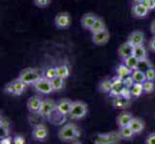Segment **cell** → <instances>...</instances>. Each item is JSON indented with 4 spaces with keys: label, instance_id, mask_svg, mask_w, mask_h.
Wrapping results in <instances>:
<instances>
[{
    "label": "cell",
    "instance_id": "obj_38",
    "mask_svg": "<svg viewBox=\"0 0 155 144\" xmlns=\"http://www.w3.org/2000/svg\"><path fill=\"white\" fill-rule=\"evenodd\" d=\"M148 48L150 51L155 53V36H153L150 39V40L148 41Z\"/></svg>",
    "mask_w": 155,
    "mask_h": 144
},
{
    "label": "cell",
    "instance_id": "obj_26",
    "mask_svg": "<svg viewBox=\"0 0 155 144\" xmlns=\"http://www.w3.org/2000/svg\"><path fill=\"white\" fill-rule=\"evenodd\" d=\"M98 88L102 93H110L112 88H113V82L111 80H107V79L103 80L102 82H100Z\"/></svg>",
    "mask_w": 155,
    "mask_h": 144
},
{
    "label": "cell",
    "instance_id": "obj_12",
    "mask_svg": "<svg viewBox=\"0 0 155 144\" xmlns=\"http://www.w3.org/2000/svg\"><path fill=\"white\" fill-rule=\"evenodd\" d=\"M97 15L94 14L93 13H87L85 14L82 18H81V25L84 29L89 30L92 28V26L94 25V23L95 22V20L97 19Z\"/></svg>",
    "mask_w": 155,
    "mask_h": 144
},
{
    "label": "cell",
    "instance_id": "obj_19",
    "mask_svg": "<svg viewBox=\"0 0 155 144\" xmlns=\"http://www.w3.org/2000/svg\"><path fill=\"white\" fill-rule=\"evenodd\" d=\"M116 73H117V76L120 77L121 79H125L127 77L131 76L132 74V70L130 68H128L124 63H122V65H120L119 66L117 67L116 69Z\"/></svg>",
    "mask_w": 155,
    "mask_h": 144
},
{
    "label": "cell",
    "instance_id": "obj_30",
    "mask_svg": "<svg viewBox=\"0 0 155 144\" xmlns=\"http://www.w3.org/2000/svg\"><path fill=\"white\" fill-rule=\"evenodd\" d=\"M151 67H152L151 62H149L147 59H146V60H143V61L139 62V66H138L137 69H139V70H142L143 72H146L147 69L151 68Z\"/></svg>",
    "mask_w": 155,
    "mask_h": 144
},
{
    "label": "cell",
    "instance_id": "obj_4",
    "mask_svg": "<svg viewBox=\"0 0 155 144\" xmlns=\"http://www.w3.org/2000/svg\"><path fill=\"white\" fill-rule=\"evenodd\" d=\"M25 88H26V85L18 78L15 80H13L12 82H10L9 84L6 85L5 91L15 96H19L24 92Z\"/></svg>",
    "mask_w": 155,
    "mask_h": 144
},
{
    "label": "cell",
    "instance_id": "obj_15",
    "mask_svg": "<svg viewBox=\"0 0 155 144\" xmlns=\"http://www.w3.org/2000/svg\"><path fill=\"white\" fill-rule=\"evenodd\" d=\"M133 51H134V46H133L130 42L126 41L120 46L119 50H117V53H119L120 58L126 59V58L133 55Z\"/></svg>",
    "mask_w": 155,
    "mask_h": 144
},
{
    "label": "cell",
    "instance_id": "obj_25",
    "mask_svg": "<svg viewBox=\"0 0 155 144\" xmlns=\"http://www.w3.org/2000/svg\"><path fill=\"white\" fill-rule=\"evenodd\" d=\"M57 70V77L62 79H67L69 76V67L67 65H61L56 66Z\"/></svg>",
    "mask_w": 155,
    "mask_h": 144
},
{
    "label": "cell",
    "instance_id": "obj_7",
    "mask_svg": "<svg viewBox=\"0 0 155 144\" xmlns=\"http://www.w3.org/2000/svg\"><path fill=\"white\" fill-rule=\"evenodd\" d=\"M54 22L56 27L59 29H66L71 26V14L68 12H61L59 13L54 19Z\"/></svg>",
    "mask_w": 155,
    "mask_h": 144
},
{
    "label": "cell",
    "instance_id": "obj_24",
    "mask_svg": "<svg viewBox=\"0 0 155 144\" xmlns=\"http://www.w3.org/2000/svg\"><path fill=\"white\" fill-rule=\"evenodd\" d=\"M131 77L133 78V80H134L135 83L143 84L147 81L146 73L143 72V71H142V70H139V69H135V70L132 71Z\"/></svg>",
    "mask_w": 155,
    "mask_h": 144
},
{
    "label": "cell",
    "instance_id": "obj_28",
    "mask_svg": "<svg viewBox=\"0 0 155 144\" xmlns=\"http://www.w3.org/2000/svg\"><path fill=\"white\" fill-rule=\"evenodd\" d=\"M44 77L47 80H51L54 79L57 77V70H56V67H53V66H49L47 67L45 70V73H44Z\"/></svg>",
    "mask_w": 155,
    "mask_h": 144
},
{
    "label": "cell",
    "instance_id": "obj_13",
    "mask_svg": "<svg viewBox=\"0 0 155 144\" xmlns=\"http://www.w3.org/2000/svg\"><path fill=\"white\" fill-rule=\"evenodd\" d=\"M72 101L69 99H62L57 103V111L63 115H67L69 114V111L71 110L72 106Z\"/></svg>",
    "mask_w": 155,
    "mask_h": 144
},
{
    "label": "cell",
    "instance_id": "obj_22",
    "mask_svg": "<svg viewBox=\"0 0 155 144\" xmlns=\"http://www.w3.org/2000/svg\"><path fill=\"white\" fill-rule=\"evenodd\" d=\"M105 29H106V25H105L104 20L100 18H97V19L95 20V22L92 26V28L90 29V32L92 34H95V33H98V32L103 31Z\"/></svg>",
    "mask_w": 155,
    "mask_h": 144
},
{
    "label": "cell",
    "instance_id": "obj_29",
    "mask_svg": "<svg viewBox=\"0 0 155 144\" xmlns=\"http://www.w3.org/2000/svg\"><path fill=\"white\" fill-rule=\"evenodd\" d=\"M51 86L53 90H61L64 87V79L56 77L51 80Z\"/></svg>",
    "mask_w": 155,
    "mask_h": 144
},
{
    "label": "cell",
    "instance_id": "obj_39",
    "mask_svg": "<svg viewBox=\"0 0 155 144\" xmlns=\"http://www.w3.org/2000/svg\"><path fill=\"white\" fill-rule=\"evenodd\" d=\"M12 137L11 136H6V137H4L2 138V140H1V144H12Z\"/></svg>",
    "mask_w": 155,
    "mask_h": 144
},
{
    "label": "cell",
    "instance_id": "obj_18",
    "mask_svg": "<svg viewBox=\"0 0 155 144\" xmlns=\"http://www.w3.org/2000/svg\"><path fill=\"white\" fill-rule=\"evenodd\" d=\"M133 55H134L139 61H143L147 59V52L146 47L142 45L134 46V51H133Z\"/></svg>",
    "mask_w": 155,
    "mask_h": 144
},
{
    "label": "cell",
    "instance_id": "obj_42",
    "mask_svg": "<svg viewBox=\"0 0 155 144\" xmlns=\"http://www.w3.org/2000/svg\"><path fill=\"white\" fill-rule=\"evenodd\" d=\"M73 144H83V143H81V142H79V141H76V142H74Z\"/></svg>",
    "mask_w": 155,
    "mask_h": 144
},
{
    "label": "cell",
    "instance_id": "obj_36",
    "mask_svg": "<svg viewBox=\"0 0 155 144\" xmlns=\"http://www.w3.org/2000/svg\"><path fill=\"white\" fill-rule=\"evenodd\" d=\"M14 144H25V139L23 136H15L14 140H13Z\"/></svg>",
    "mask_w": 155,
    "mask_h": 144
},
{
    "label": "cell",
    "instance_id": "obj_33",
    "mask_svg": "<svg viewBox=\"0 0 155 144\" xmlns=\"http://www.w3.org/2000/svg\"><path fill=\"white\" fill-rule=\"evenodd\" d=\"M145 73H146V78L147 81H154L155 80V69L153 67L147 69Z\"/></svg>",
    "mask_w": 155,
    "mask_h": 144
},
{
    "label": "cell",
    "instance_id": "obj_27",
    "mask_svg": "<svg viewBox=\"0 0 155 144\" xmlns=\"http://www.w3.org/2000/svg\"><path fill=\"white\" fill-rule=\"evenodd\" d=\"M131 90V94L133 97H140V96L145 92L143 91V84L140 83H135L134 85L132 86V88H130Z\"/></svg>",
    "mask_w": 155,
    "mask_h": 144
},
{
    "label": "cell",
    "instance_id": "obj_16",
    "mask_svg": "<svg viewBox=\"0 0 155 144\" xmlns=\"http://www.w3.org/2000/svg\"><path fill=\"white\" fill-rule=\"evenodd\" d=\"M132 119H133V115H132L131 113L124 111V113H121V114H120L119 115H117V125H119L120 128L126 127V126H129Z\"/></svg>",
    "mask_w": 155,
    "mask_h": 144
},
{
    "label": "cell",
    "instance_id": "obj_20",
    "mask_svg": "<svg viewBox=\"0 0 155 144\" xmlns=\"http://www.w3.org/2000/svg\"><path fill=\"white\" fill-rule=\"evenodd\" d=\"M113 105L116 109H119V110L126 109L127 107H129L130 105V99H126V98L121 97V96H119V97H116V99L114 100Z\"/></svg>",
    "mask_w": 155,
    "mask_h": 144
},
{
    "label": "cell",
    "instance_id": "obj_3",
    "mask_svg": "<svg viewBox=\"0 0 155 144\" xmlns=\"http://www.w3.org/2000/svg\"><path fill=\"white\" fill-rule=\"evenodd\" d=\"M88 113V106L86 103L82 102V101H75L72 103L71 110L69 111V117L71 119H81Z\"/></svg>",
    "mask_w": 155,
    "mask_h": 144
},
{
    "label": "cell",
    "instance_id": "obj_41",
    "mask_svg": "<svg viewBox=\"0 0 155 144\" xmlns=\"http://www.w3.org/2000/svg\"><path fill=\"white\" fill-rule=\"evenodd\" d=\"M133 2H134V4H138V3H143V0H133Z\"/></svg>",
    "mask_w": 155,
    "mask_h": 144
},
{
    "label": "cell",
    "instance_id": "obj_10",
    "mask_svg": "<svg viewBox=\"0 0 155 144\" xmlns=\"http://www.w3.org/2000/svg\"><path fill=\"white\" fill-rule=\"evenodd\" d=\"M127 41L130 42L133 46L142 45L143 43V41H145V34H143L142 31H139V30L133 31L129 35V37H128Z\"/></svg>",
    "mask_w": 155,
    "mask_h": 144
},
{
    "label": "cell",
    "instance_id": "obj_1",
    "mask_svg": "<svg viewBox=\"0 0 155 144\" xmlns=\"http://www.w3.org/2000/svg\"><path fill=\"white\" fill-rule=\"evenodd\" d=\"M80 136V131L77 126L73 123H68L64 125L58 132V137L62 141L75 140Z\"/></svg>",
    "mask_w": 155,
    "mask_h": 144
},
{
    "label": "cell",
    "instance_id": "obj_14",
    "mask_svg": "<svg viewBox=\"0 0 155 144\" xmlns=\"http://www.w3.org/2000/svg\"><path fill=\"white\" fill-rule=\"evenodd\" d=\"M148 9L143 5V3L134 4L132 6V14L137 18H143L147 15Z\"/></svg>",
    "mask_w": 155,
    "mask_h": 144
},
{
    "label": "cell",
    "instance_id": "obj_5",
    "mask_svg": "<svg viewBox=\"0 0 155 144\" xmlns=\"http://www.w3.org/2000/svg\"><path fill=\"white\" fill-rule=\"evenodd\" d=\"M57 103L52 99H45L42 100V103L41 106V109L39 111V114L42 117H49L52 114L56 111L57 110Z\"/></svg>",
    "mask_w": 155,
    "mask_h": 144
},
{
    "label": "cell",
    "instance_id": "obj_17",
    "mask_svg": "<svg viewBox=\"0 0 155 144\" xmlns=\"http://www.w3.org/2000/svg\"><path fill=\"white\" fill-rule=\"evenodd\" d=\"M130 128L134 131L135 134H140L145 129V122L142 120L141 118H138V117H133L132 121L129 124Z\"/></svg>",
    "mask_w": 155,
    "mask_h": 144
},
{
    "label": "cell",
    "instance_id": "obj_2",
    "mask_svg": "<svg viewBox=\"0 0 155 144\" xmlns=\"http://www.w3.org/2000/svg\"><path fill=\"white\" fill-rule=\"evenodd\" d=\"M18 78L25 85H33L37 81H39L41 77L38 69L33 67H27L19 73Z\"/></svg>",
    "mask_w": 155,
    "mask_h": 144
},
{
    "label": "cell",
    "instance_id": "obj_21",
    "mask_svg": "<svg viewBox=\"0 0 155 144\" xmlns=\"http://www.w3.org/2000/svg\"><path fill=\"white\" fill-rule=\"evenodd\" d=\"M120 135L122 139L129 140V139H132L136 134L134 133V131L130 128V126H126V127L120 128Z\"/></svg>",
    "mask_w": 155,
    "mask_h": 144
},
{
    "label": "cell",
    "instance_id": "obj_34",
    "mask_svg": "<svg viewBox=\"0 0 155 144\" xmlns=\"http://www.w3.org/2000/svg\"><path fill=\"white\" fill-rule=\"evenodd\" d=\"M143 3L148 9V11H152L155 9V0H143Z\"/></svg>",
    "mask_w": 155,
    "mask_h": 144
},
{
    "label": "cell",
    "instance_id": "obj_9",
    "mask_svg": "<svg viewBox=\"0 0 155 144\" xmlns=\"http://www.w3.org/2000/svg\"><path fill=\"white\" fill-rule=\"evenodd\" d=\"M110 40V32L107 30V28L103 31H100L98 33L93 34L92 40L94 44L95 45H104Z\"/></svg>",
    "mask_w": 155,
    "mask_h": 144
},
{
    "label": "cell",
    "instance_id": "obj_40",
    "mask_svg": "<svg viewBox=\"0 0 155 144\" xmlns=\"http://www.w3.org/2000/svg\"><path fill=\"white\" fill-rule=\"evenodd\" d=\"M150 31L153 34V36H155V20H153L152 23L150 24Z\"/></svg>",
    "mask_w": 155,
    "mask_h": 144
},
{
    "label": "cell",
    "instance_id": "obj_8",
    "mask_svg": "<svg viewBox=\"0 0 155 144\" xmlns=\"http://www.w3.org/2000/svg\"><path fill=\"white\" fill-rule=\"evenodd\" d=\"M48 135V131L47 128L44 124H39L37 125L32 132V137L36 141H45Z\"/></svg>",
    "mask_w": 155,
    "mask_h": 144
},
{
    "label": "cell",
    "instance_id": "obj_23",
    "mask_svg": "<svg viewBox=\"0 0 155 144\" xmlns=\"http://www.w3.org/2000/svg\"><path fill=\"white\" fill-rule=\"evenodd\" d=\"M139 62H140V61H139L134 55H132V56L128 57L126 59H124V63L128 68H130L132 71L138 68Z\"/></svg>",
    "mask_w": 155,
    "mask_h": 144
},
{
    "label": "cell",
    "instance_id": "obj_6",
    "mask_svg": "<svg viewBox=\"0 0 155 144\" xmlns=\"http://www.w3.org/2000/svg\"><path fill=\"white\" fill-rule=\"evenodd\" d=\"M33 88L36 91L42 94H49L53 91L50 80H47L45 77L44 78L41 77L39 81H37L35 84H33Z\"/></svg>",
    "mask_w": 155,
    "mask_h": 144
},
{
    "label": "cell",
    "instance_id": "obj_32",
    "mask_svg": "<svg viewBox=\"0 0 155 144\" xmlns=\"http://www.w3.org/2000/svg\"><path fill=\"white\" fill-rule=\"evenodd\" d=\"M51 0H34V4L39 8H45L50 4Z\"/></svg>",
    "mask_w": 155,
    "mask_h": 144
},
{
    "label": "cell",
    "instance_id": "obj_11",
    "mask_svg": "<svg viewBox=\"0 0 155 144\" xmlns=\"http://www.w3.org/2000/svg\"><path fill=\"white\" fill-rule=\"evenodd\" d=\"M41 103H42V100L39 96H32L27 101V108L31 113L39 114Z\"/></svg>",
    "mask_w": 155,
    "mask_h": 144
},
{
    "label": "cell",
    "instance_id": "obj_37",
    "mask_svg": "<svg viewBox=\"0 0 155 144\" xmlns=\"http://www.w3.org/2000/svg\"><path fill=\"white\" fill-rule=\"evenodd\" d=\"M146 144H155V133L148 135L147 139H146Z\"/></svg>",
    "mask_w": 155,
    "mask_h": 144
},
{
    "label": "cell",
    "instance_id": "obj_31",
    "mask_svg": "<svg viewBox=\"0 0 155 144\" xmlns=\"http://www.w3.org/2000/svg\"><path fill=\"white\" fill-rule=\"evenodd\" d=\"M143 91L146 93H151L153 90H154V88H155V85L153 83V81H147L143 84Z\"/></svg>",
    "mask_w": 155,
    "mask_h": 144
},
{
    "label": "cell",
    "instance_id": "obj_35",
    "mask_svg": "<svg viewBox=\"0 0 155 144\" xmlns=\"http://www.w3.org/2000/svg\"><path fill=\"white\" fill-rule=\"evenodd\" d=\"M121 97H124V98H126V99H130L132 97V94H131V90L129 88H127L125 87L124 89H122V91H121V94H120Z\"/></svg>",
    "mask_w": 155,
    "mask_h": 144
}]
</instances>
